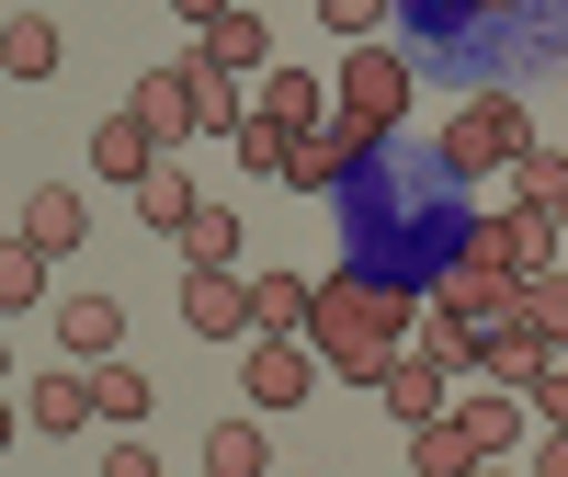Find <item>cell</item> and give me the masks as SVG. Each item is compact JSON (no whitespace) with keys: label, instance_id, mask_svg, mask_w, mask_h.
<instances>
[{"label":"cell","instance_id":"836d02e7","mask_svg":"<svg viewBox=\"0 0 568 477\" xmlns=\"http://www.w3.org/2000/svg\"><path fill=\"white\" fill-rule=\"evenodd\" d=\"M557 238H568V205H557Z\"/></svg>","mask_w":568,"mask_h":477},{"label":"cell","instance_id":"30bf717a","mask_svg":"<svg viewBox=\"0 0 568 477\" xmlns=\"http://www.w3.org/2000/svg\"><path fill=\"white\" fill-rule=\"evenodd\" d=\"M125 114L149 125L160 149H182V136H194V80H182V69H149V80L125 91Z\"/></svg>","mask_w":568,"mask_h":477},{"label":"cell","instance_id":"3957f363","mask_svg":"<svg viewBox=\"0 0 568 477\" xmlns=\"http://www.w3.org/2000/svg\"><path fill=\"white\" fill-rule=\"evenodd\" d=\"M342 114H364L375 136L409 114V58H398L387 34H364V45H353V69H342Z\"/></svg>","mask_w":568,"mask_h":477},{"label":"cell","instance_id":"d4e9b609","mask_svg":"<svg viewBox=\"0 0 568 477\" xmlns=\"http://www.w3.org/2000/svg\"><path fill=\"white\" fill-rule=\"evenodd\" d=\"M511 182H524V205L557 227V205H568V160H557V149H524V160H511Z\"/></svg>","mask_w":568,"mask_h":477},{"label":"cell","instance_id":"f546056e","mask_svg":"<svg viewBox=\"0 0 568 477\" xmlns=\"http://www.w3.org/2000/svg\"><path fill=\"white\" fill-rule=\"evenodd\" d=\"M535 409H546V420H568V364H546V375H535Z\"/></svg>","mask_w":568,"mask_h":477},{"label":"cell","instance_id":"5bb4252c","mask_svg":"<svg viewBox=\"0 0 568 477\" xmlns=\"http://www.w3.org/2000/svg\"><path fill=\"white\" fill-rule=\"evenodd\" d=\"M375 398H387L398 420H444V364H433V353H398V364H387V387H375Z\"/></svg>","mask_w":568,"mask_h":477},{"label":"cell","instance_id":"9c48e42d","mask_svg":"<svg viewBox=\"0 0 568 477\" xmlns=\"http://www.w3.org/2000/svg\"><path fill=\"white\" fill-rule=\"evenodd\" d=\"M160 160H171V149H160V136H149V125H136L125 103H114L103 125H91V171H103V182H149Z\"/></svg>","mask_w":568,"mask_h":477},{"label":"cell","instance_id":"484cf974","mask_svg":"<svg viewBox=\"0 0 568 477\" xmlns=\"http://www.w3.org/2000/svg\"><path fill=\"white\" fill-rule=\"evenodd\" d=\"M91 387H103V420L125 433V420H149V375L136 364H91Z\"/></svg>","mask_w":568,"mask_h":477},{"label":"cell","instance_id":"6da1fadb","mask_svg":"<svg viewBox=\"0 0 568 477\" xmlns=\"http://www.w3.org/2000/svg\"><path fill=\"white\" fill-rule=\"evenodd\" d=\"M409 329H420V296L398 273H329L318 284V307H307V342L329 375H353V387H387V364L409 353Z\"/></svg>","mask_w":568,"mask_h":477},{"label":"cell","instance_id":"83f0119b","mask_svg":"<svg viewBox=\"0 0 568 477\" xmlns=\"http://www.w3.org/2000/svg\"><path fill=\"white\" fill-rule=\"evenodd\" d=\"M240 160H251L262 182H284V160H296V136H284L273 114H251V125H240Z\"/></svg>","mask_w":568,"mask_h":477},{"label":"cell","instance_id":"5b68a950","mask_svg":"<svg viewBox=\"0 0 568 477\" xmlns=\"http://www.w3.org/2000/svg\"><path fill=\"white\" fill-rule=\"evenodd\" d=\"M364 149H375V125H364V114H329L318 136H296V160H284V194H329V182H342Z\"/></svg>","mask_w":568,"mask_h":477},{"label":"cell","instance_id":"9a60e30c","mask_svg":"<svg viewBox=\"0 0 568 477\" xmlns=\"http://www.w3.org/2000/svg\"><path fill=\"white\" fill-rule=\"evenodd\" d=\"M0 69H12V91L45 80V69H58V23H45V12H12V23H0Z\"/></svg>","mask_w":568,"mask_h":477},{"label":"cell","instance_id":"ffe728a7","mask_svg":"<svg viewBox=\"0 0 568 477\" xmlns=\"http://www.w3.org/2000/svg\"><path fill=\"white\" fill-rule=\"evenodd\" d=\"M194 205H205V194H194V182H182L171 160H160L149 182H136V216H149V227H171V238H182V227H194Z\"/></svg>","mask_w":568,"mask_h":477},{"label":"cell","instance_id":"603a6c76","mask_svg":"<svg viewBox=\"0 0 568 477\" xmlns=\"http://www.w3.org/2000/svg\"><path fill=\"white\" fill-rule=\"evenodd\" d=\"M409 353H433L444 375H455V364H478V318H455V307H433V318L409 329Z\"/></svg>","mask_w":568,"mask_h":477},{"label":"cell","instance_id":"ba28073f","mask_svg":"<svg viewBox=\"0 0 568 477\" xmlns=\"http://www.w3.org/2000/svg\"><path fill=\"white\" fill-rule=\"evenodd\" d=\"M251 114H273L284 136H318V125H329V91H318L296 58H273V69H262V91H251Z\"/></svg>","mask_w":568,"mask_h":477},{"label":"cell","instance_id":"44dd1931","mask_svg":"<svg viewBox=\"0 0 568 477\" xmlns=\"http://www.w3.org/2000/svg\"><path fill=\"white\" fill-rule=\"evenodd\" d=\"M307 307H318L307 273H262V284H251V318H262V329H307Z\"/></svg>","mask_w":568,"mask_h":477},{"label":"cell","instance_id":"8fae6325","mask_svg":"<svg viewBox=\"0 0 568 477\" xmlns=\"http://www.w3.org/2000/svg\"><path fill=\"white\" fill-rule=\"evenodd\" d=\"M194 34H205V58H216V69H240V80H262V69H273V34H262L251 0H227V12H216V23H194Z\"/></svg>","mask_w":568,"mask_h":477},{"label":"cell","instance_id":"7a4b0ae2","mask_svg":"<svg viewBox=\"0 0 568 477\" xmlns=\"http://www.w3.org/2000/svg\"><path fill=\"white\" fill-rule=\"evenodd\" d=\"M535 136H524V91H478L455 125H444V171H511Z\"/></svg>","mask_w":568,"mask_h":477},{"label":"cell","instance_id":"1f68e13d","mask_svg":"<svg viewBox=\"0 0 568 477\" xmlns=\"http://www.w3.org/2000/svg\"><path fill=\"white\" fill-rule=\"evenodd\" d=\"M171 12H182V23H216V12H227V0H171Z\"/></svg>","mask_w":568,"mask_h":477},{"label":"cell","instance_id":"d6a6232c","mask_svg":"<svg viewBox=\"0 0 568 477\" xmlns=\"http://www.w3.org/2000/svg\"><path fill=\"white\" fill-rule=\"evenodd\" d=\"M478 12H524V0H478Z\"/></svg>","mask_w":568,"mask_h":477},{"label":"cell","instance_id":"4fadbf2b","mask_svg":"<svg viewBox=\"0 0 568 477\" xmlns=\"http://www.w3.org/2000/svg\"><path fill=\"white\" fill-rule=\"evenodd\" d=\"M34 433H80V420H103V387H91V375H34Z\"/></svg>","mask_w":568,"mask_h":477},{"label":"cell","instance_id":"d6986e66","mask_svg":"<svg viewBox=\"0 0 568 477\" xmlns=\"http://www.w3.org/2000/svg\"><path fill=\"white\" fill-rule=\"evenodd\" d=\"M216 262H240V216L194 205V227H182V273H216Z\"/></svg>","mask_w":568,"mask_h":477},{"label":"cell","instance_id":"4dcf8cb0","mask_svg":"<svg viewBox=\"0 0 568 477\" xmlns=\"http://www.w3.org/2000/svg\"><path fill=\"white\" fill-rule=\"evenodd\" d=\"M535 477H568V420L546 433V455H535Z\"/></svg>","mask_w":568,"mask_h":477},{"label":"cell","instance_id":"277c9868","mask_svg":"<svg viewBox=\"0 0 568 477\" xmlns=\"http://www.w3.org/2000/svg\"><path fill=\"white\" fill-rule=\"evenodd\" d=\"M240 375H251L262 409H296L329 364H318V342H296V329H251V364H240Z\"/></svg>","mask_w":568,"mask_h":477},{"label":"cell","instance_id":"2e32d148","mask_svg":"<svg viewBox=\"0 0 568 477\" xmlns=\"http://www.w3.org/2000/svg\"><path fill=\"white\" fill-rule=\"evenodd\" d=\"M409 466H420V477H466V466H478L466 420H455V409H444V420H409Z\"/></svg>","mask_w":568,"mask_h":477},{"label":"cell","instance_id":"e0dca14e","mask_svg":"<svg viewBox=\"0 0 568 477\" xmlns=\"http://www.w3.org/2000/svg\"><path fill=\"white\" fill-rule=\"evenodd\" d=\"M58 342H69L80 364L114 353V342H125V307H114V296H69V307H58Z\"/></svg>","mask_w":568,"mask_h":477},{"label":"cell","instance_id":"ac0fdd59","mask_svg":"<svg viewBox=\"0 0 568 477\" xmlns=\"http://www.w3.org/2000/svg\"><path fill=\"white\" fill-rule=\"evenodd\" d=\"M262 466H273L262 420H216V433H205V477H262Z\"/></svg>","mask_w":568,"mask_h":477},{"label":"cell","instance_id":"f1b7e54d","mask_svg":"<svg viewBox=\"0 0 568 477\" xmlns=\"http://www.w3.org/2000/svg\"><path fill=\"white\" fill-rule=\"evenodd\" d=\"M318 23H329V34H353V45H364L375 23H387V0H318Z\"/></svg>","mask_w":568,"mask_h":477},{"label":"cell","instance_id":"7402d4cb","mask_svg":"<svg viewBox=\"0 0 568 477\" xmlns=\"http://www.w3.org/2000/svg\"><path fill=\"white\" fill-rule=\"evenodd\" d=\"M524 318L568 353V262H535V273H524Z\"/></svg>","mask_w":568,"mask_h":477},{"label":"cell","instance_id":"4316f807","mask_svg":"<svg viewBox=\"0 0 568 477\" xmlns=\"http://www.w3.org/2000/svg\"><path fill=\"white\" fill-rule=\"evenodd\" d=\"M455 420H466V444H478V455H511V433H524V420H511V398H489V387L466 398Z\"/></svg>","mask_w":568,"mask_h":477},{"label":"cell","instance_id":"cb8c5ba5","mask_svg":"<svg viewBox=\"0 0 568 477\" xmlns=\"http://www.w3.org/2000/svg\"><path fill=\"white\" fill-rule=\"evenodd\" d=\"M34 296H45V251H34V238L12 227V251H0V318H23Z\"/></svg>","mask_w":568,"mask_h":477},{"label":"cell","instance_id":"52a82bcc","mask_svg":"<svg viewBox=\"0 0 568 477\" xmlns=\"http://www.w3.org/2000/svg\"><path fill=\"white\" fill-rule=\"evenodd\" d=\"M23 238H34L45 262H69L80 238H91V205L69 194V182H23Z\"/></svg>","mask_w":568,"mask_h":477},{"label":"cell","instance_id":"7c38bea8","mask_svg":"<svg viewBox=\"0 0 568 477\" xmlns=\"http://www.w3.org/2000/svg\"><path fill=\"white\" fill-rule=\"evenodd\" d=\"M171 69L194 80V125H216V136H240V125H251V91H240V69H216L205 45H194V58H171Z\"/></svg>","mask_w":568,"mask_h":477},{"label":"cell","instance_id":"8992f818","mask_svg":"<svg viewBox=\"0 0 568 477\" xmlns=\"http://www.w3.org/2000/svg\"><path fill=\"white\" fill-rule=\"evenodd\" d=\"M182 329H194V342H240V329H262L251 318V284L227 273V262L216 273H182Z\"/></svg>","mask_w":568,"mask_h":477}]
</instances>
